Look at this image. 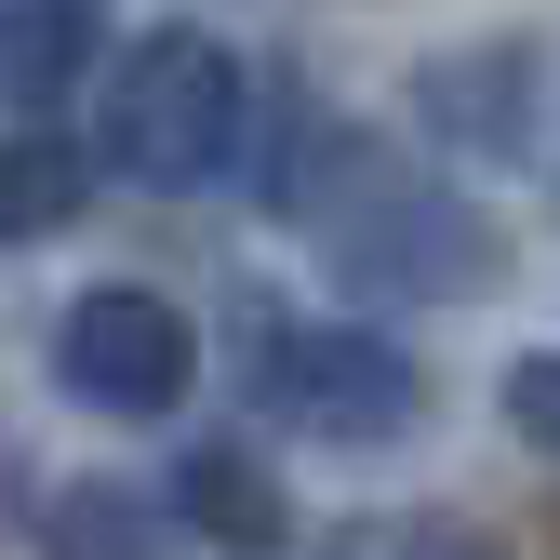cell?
<instances>
[{"label": "cell", "instance_id": "obj_1", "mask_svg": "<svg viewBox=\"0 0 560 560\" xmlns=\"http://www.w3.org/2000/svg\"><path fill=\"white\" fill-rule=\"evenodd\" d=\"M241 161H254V200L307 228L320 267L374 307H467L508 280V241L467 187H441L428 161H400L387 133H361L320 94H280V133H254Z\"/></svg>", "mask_w": 560, "mask_h": 560}, {"label": "cell", "instance_id": "obj_2", "mask_svg": "<svg viewBox=\"0 0 560 560\" xmlns=\"http://www.w3.org/2000/svg\"><path fill=\"white\" fill-rule=\"evenodd\" d=\"M254 148V81L214 27H148L107 67V120H94V174L187 200V187H228Z\"/></svg>", "mask_w": 560, "mask_h": 560}, {"label": "cell", "instance_id": "obj_3", "mask_svg": "<svg viewBox=\"0 0 560 560\" xmlns=\"http://www.w3.org/2000/svg\"><path fill=\"white\" fill-rule=\"evenodd\" d=\"M241 387L267 428H294V441H334V454H374L400 428H428V361H413L400 334L374 320H254L241 347Z\"/></svg>", "mask_w": 560, "mask_h": 560}, {"label": "cell", "instance_id": "obj_4", "mask_svg": "<svg viewBox=\"0 0 560 560\" xmlns=\"http://www.w3.org/2000/svg\"><path fill=\"white\" fill-rule=\"evenodd\" d=\"M54 387L81 400V413L161 428V413L200 387V334H187L174 294H148V280H94V294L54 320Z\"/></svg>", "mask_w": 560, "mask_h": 560}, {"label": "cell", "instance_id": "obj_5", "mask_svg": "<svg viewBox=\"0 0 560 560\" xmlns=\"http://www.w3.org/2000/svg\"><path fill=\"white\" fill-rule=\"evenodd\" d=\"M413 120L467 161H560V54L547 40H480V54H428L413 67Z\"/></svg>", "mask_w": 560, "mask_h": 560}, {"label": "cell", "instance_id": "obj_6", "mask_svg": "<svg viewBox=\"0 0 560 560\" xmlns=\"http://www.w3.org/2000/svg\"><path fill=\"white\" fill-rule=\"evenodd\" d=\"M161 508H174L200 547H228V560H267L280 534H294V508H280V480H267V454H254V441H187Z\"/></svg>", "mask_w": 560, "mask_h": 560}, {"label": "cell", "instance_id": "obj_7", "mask_svg": "<svg viewBox=\"0 0 560 560\" xmlns=\"http://www.w3.org/2000/svg\"><path fill=\"white\" fill-rule=\"evenodd\" d=\"M94 54H107V0H0V107L40 120L94 81Z\"/></svg>", "mask_w": 560, "mask_h": 560}, {"label": "cell", "instance_id": "obj_8", "mask_svg": "<svg viewBox=\"0 0 560 560\" xmlns=\"http://www.w3.org/2000/svg\"><path fill=\"white\" fill-rule=\"evenodd\" d=\"M40 560H187V521L133 480H54L40 494Z\"/></svg>", "mask_w": 560, "mask_h": 560}, {"label": "cell", "instance_id": "obj_9", "mask_svg": "<svg viewBox=\"0 0 560 560\" xmlns=\"http://www.w3.org/2000/svg\"><path fill=\"white\" fill-rule=\"evenodd\" d=\"M94 200V148H67V133H0V254H27V241H54L67 214Z\"/></svg>", "mask_w": 560, "mask_h": 560}, {"label": "cell", "instance_id": "obj_10", "mask_svg": "<svg viewBox=\"0 0 560 560\" xmlns=\"http://www.w3.org/2000/svg\"><path fill=\"white\" fill-rule=\"evenodd\" d=\"M320 560H508V547L454 508H361V521H334Z\"/></svg>", "mask_w": 560, "mask_h": 560}, {"label": "cell", "instance_id": "obj_11", "mask_svg": "<svg viewBox=\"0 0 560 560\" xmlns=\"http://www.w3.org/2000/svg\"><path fill=\"white\" fill-rule=\"evenodd\" d=\"M508 428H521L534 454H560V347H547V361H521V374H508Z\"/></svg>", "mask_w": 560, "mask_h": 560}]
</instances>
